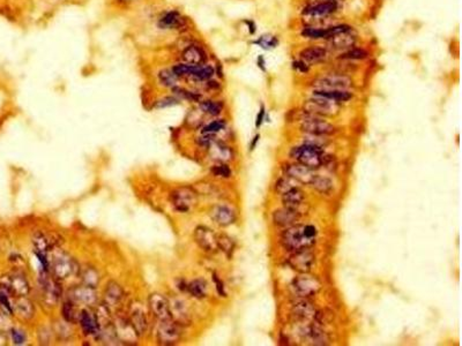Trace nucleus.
Wrapping results in <instances>:
<instances>
[{
  "instance_id": "1",
  "label": "nucleus",
  "mask_w": 462,
  "mask_h": 346,
  "mask_svg": "<svg viewBox=\"0 0 462 346\" xmlns=\"http://www.w3.org/2000/svg\"><path fill=\"white\" fill-rule=\"evenodd\" d=\"M305 225H292L287 228L282 233L281 242L286 250L298 252L309 250L315 243V238H310L305 234Z\"/></svg>"
},
{
  "instance_id": "2",
  "label": "nucleus",
  "mask_w": 462,
  "mask_h": 346,
  "mask_svg": "<svg viewBox=\"0 0 462 346\" xmlns=\"http://www.w3.org/2000/svg\"><path fill=\"white\" fill-rule=\"evenodd\" d=\"M291 157L297 159L299 164L311 168V170L319 168L326 163V157L324 155V148L306 143L301 145V147L292 149Z\"/></svg>"
},
{
  "instance_id": "3",
  "label": "nucleus",
  "mask_w": 462,
  "mask_h": 346,
  "mask_svg": "<svg viewBox=\"0 0 462 346\" xmlns=\"http://www.w3.org/2000/svg\"><path fill=\"white\" fill-rule=\"evenodd\" d=\"M340 106L337 102L324 98L320 96H313L304 103V112L315 115V117H332L339 112Z\"/></svg>"
},
{
  "instance_id": "4",
  "label": "nucleus",
  "mask_w": 462,
  "mask_h": 346,
  "mask_svg": "<svg viewBox=\"0 0 462 346\" xmlns=\"http://www.w3.org/2000/svg\"><path fill=\"white\" fill-rule=\"evenodd\" d=\"M0 288L8 294L14 296H24L29 293L30 286L26 276L22 273L15 271L0 279Z\"/></svg>"
},
{
  "instance_id": "5",
  "label": "nucleus",
  "mask_w": 462,
  "mask_h": 346,
  "mask_svg": "<svg viewBox=\"0 0 462 346\" xmlns=\"http://www.w3.org/2000/svg\"><path fill=\"white\" fill-rule=\"evenodd\" d=\"M170 203L173 209L178 212H189L197 205L198 196L195 190L191 187H179L170 193Z\"/></svg>"
},
{
  "instance_id": "6",
  "label": "nucleus",
  "mask_w": 462,
  "mask_h": 346,
  "mask_svg": "<svg viewBox=\"0 0 462 346\" xmlns=\"http://www.w3.org/2000/svg\"><path fill=\"white\" fill-rule=\"evenodd\" d=\"M291 287L296 295H298L299 298L306 299L315 295L320 291L321 283L313 276H310L308 274H302L301 276L296 277L292 281Z\"/></svg>"
},
{
  "instance_id": "7",
  "label": "nucleus",
  "mask_w": 462,
  "mask_h": 346,
  "mask_svg": "<svg viewBox=\"0 0 462 346\" xmlns=\"http://www.w3.org/2000/svg\"><path fill=\"white\" fill-rule=\"evenodd\" d=\"M306 117L303 119L301 128L309 135H320L326 136L335 133V127L331 125L330 122L324 121L320 117H315L305 113Z\"/></svg>"
},
{
  "instance_id": "8",
  "label": "nucleus",
  "mask_w": 462,
  "mask_h": 346,
  "mask_svg": "<svg viewBox=\"0 0 462 346\" xmlns=\"http://www.w3.org/2000/svg\"><path fill=\"white\" fill-rule=\"evenodd\" d=\"M181 338V328L179 323L171 320L161 321L157 329V341L161 345H175Z\"/></svg>"
},
{
  "instance_id": "9",
  "label": "nucleus",
  "mask_w": 462,
  "mask_h": 346,
  "mask_svg": "<svg viewBox=\"0 0 462 346\" xmlns=\"http://www.w3.org/2000/svg\"><path fill=\"white\" fill-rule=\"evenodd\" d=\"M75 262L72 257L64 252H57L51 261L53 276L58 279H66L74 273Z\"/></svg>"
},
{
  "instance_id": "10",
  "label": "nucleus",
  "mask_w": 462,
  "mask_h": 346,
  "mask_svg": "<svg viewBox=\"0 0 462 346\" xmlns=\"http://www.w3.org/2000/svg\"><path fill=\"white\" fill-rule=\"evenodd\" d=\"M314 262L315 256L309 250L294 252V254L288 260L289 265L299 274H309L314 265Z\"/></svg>"
},
{
  "instance_id": "11",
  "label": "nucleus",
  "mask_w": 462,
  "mask_h": 346,
  "mask_svg": "<svg viewBox=\"0 0 462 346\" xmlns=\"http://www.w3.org/2000/svg\"><path fill=\"white\" fill-rule=\"evenodd\" d=\"M148 307L150 313L159 321L171 320L170 303L161 293H152L148 298Z\"/></svg>"
},
{
  "instance_id": "12",
  "label": "nucleus",
  "mask_w": 462,
  "mask_h": 346,
  "mask_svg": "<svg viewBox=\"0 0 462 346\" xmlns=\"http://www.w3.org/2000/svg\"><path fill=\"white\" fill-rule=\"evenodd\" d=\"M352 80L343 75H327L313 81L315 89L326 90H346L352 87Z\"/></svg>"
},
{
  "instance_id": "13",
  "label": "nucleus",
  "mask_w": 462,
  "mask_h": 346,
  "mask_svg": "<svg viewBox=\"0 0 462 346\" xmlns=\"http://www.w3.org/2000/svg\"><path fill=\"white\" fill-rule=\"evenodd\" d=\"M41 288H42V298L43 301L48 306H55L61 295V288L59 283L56 279L47 276V273H44L41 277Z\"/></svg>"
},
{
  "instance_id": "14",
  "label": "nucleus",
  "mask_w": 462,
  "mask_h": 346,
  "mask_svg": "<svg viewBox=\"0 0 462 346\" xmlns=\"http://www.w3.org/2000/svg\"><path fill=\"white\" fill-rule=\"evenodd\" d=\"M68 298L77 305H86L90 306L94 305L97 300L95 288L89 287L87 285H78L73 286L68 290Z\"/></svg>"
},
{
  "instance_id": "15",
  "label": "nucleus",
  "mask_w": 462,
  "mask_h": 346,
  "mask_svg": "<svg viewBox=\"0 0 462 346\" xmlns=\"http://www.w3.org/2000/svg\"><path fill=\"white\" fill-rule=\"evenodd\" d=\"M283 172L286 176L302 184L311 185L315 178L313 170L302 165V164H287L283 166Z\"/></svg>"
},
{
  "instance_id": "16",
  "label": "nucleus",
  "mask_w": 462,
  "mask_h": 346,
  "mask_svg": "<svg viewBox=\"0 0 462 346\" xmlns=\"http://www.w3.org/2000/svg\"><path fill=\"white\" fill-rule=\"evenodd\" d=\"M194 240L203 251L215 252L217 250V236L207 226H198L195 229Z\"/></svg>"
},
{
  "instance_id": "17",
  "label": "nucleus",
  "mask_w": 462,
  "mask_h": 346,
  "mask_svg": "<svg viewBox=\"0 0 462 346\" xmlns=\"http://www.w3.org/2000/svg\"><path fill=\"white\" fill-rule=\"evenodd\" d=\"M128 320H130V323L132 325L137 337H142L146 332H147L148 320L147 315H146V312L145 309L142 308V306L136 305L135 303L131 306Z\"/></svg>"
},
{
  "instance_id": "18",
  "label": "nucleus",
  "mask_w": 462,
  "mask_h": 346,
  "mask_svg": "<svg viewBox=\"0 0 462 346\" xmlns=\"http://www.w3.org/2000/svg\"><path fill=\"white\" fill-rule=\"evenodd\" d=\"M181 63L193 65V66H201L207 63V53L201 46L191 44L188 47H185L180 55Z\"/></svg>"
},
{
  "instance_id": "19",
  "label": "nucleus",
  "mask_w": 462,
  "mask_h": 346,
  "mask_svg": "<svg viewBox=\"0 0 462 346\" xmlns=\"http://www.w3.org/2000/svg\"><path fill=\"white\" fill-rule=\"evenodd\" d=\"M80 326L86 335H97L100 334V323L97 320V315L90 308H84L80 312L79 317Z\"/></svg>"
},
{
  "instance_id": "20",
  "label": "nucleus",
  "mask_w": 462,
  "mask_h": 346,
  "mask_svg": "<svg viewBox=\"0 0 462 346\" xmlns=\"http://www.w3.org/2000/svg\"><path fill=\"white\" fill-rule=\"evenodd\" d=\"M211 218L220 226H229L236 220V214L226 206H214L210 211Z\"/></svg>"
},
{
  "instance_id": "21",
  "label": "nucleus",
  "mask_w": 462,
  "mask_h": 346,
  "mask_svg": "<svg viewBox=\"0 0 462 346\" xmlns=\"http://www.w3.org/2000/svg\"><path fill=\"white\" fill-rule=\"evenodd\" d=\"M186 24V21L178 11L172 10L166 12L158 20L157 26L159 29L171 30V29H180L181 27Z\"/></svg>"
},
{
  "instance_id": "22",
  "label": "nucleus",
  "mask_w": 462,
  "mask_h": 346,
  "mask_svg": "<svg viewBox=\"0 0 462 346\" xmlns=\"http://www.w3.org/2000/svg\"><path fill=\"white\" fill-rule=\"evenodd\" d=\"M104 305L106 307H115L124 298V290L118 283L109 282L104 288Z\"/></svg>"
},
{
  "instance_id": "23",
  "label": "nucleus",
  "mask_w": 462,
  "mask_h": 346,
  "mask_svg": "<svg viewBox=\"0 0 462 346\" xmlns=\"http://www.w3.org/2000/svg\"><path fill=\"white\" fill-rule=\"evenodd\" d=\"M304 193L298 187H295L287 193L283 194L282 201L283 206L287 209H290L295 212H299V208L303 206L304 202Z\"/></svg>"
},
{
  "instance_id": "24",
  "label": "nucleus",
  "mask_w": 462,
  "mask_h": 346,
  "mask_svg": "<svg viewBox=\"0 0 462 346\" xmlns=\"http://www.w3.org/2000/svg\"><path fill=\"white\" fill-rule=\"evenodd\" d=\"M303 335L304 338L310 341V344L312 345H327L328 344V337L325 334V331H322L320 328L315 327L313 325L306 326L303 328V330L301 332Z\"/></svg>"
},
{
  "instance_id": "25",
  "label": "nucleus",
  "mask_w": 462,
  "mask_h": 346,
  "mask_svg": "<svg viewBox=\"0 0 462 346\" xmlns=\"http://www.w3.org/2000/svg\"><path fill=\"white\" fill-rule=\"evenodd\" d=\"M336 10H337L336 0H328V2L315 4V5L306 8L304 14L312 17H321L332 14V13H334Z\"/></svg>"
},
{
  "instance_id": "26",
  "label": "nucleus",
  "mask_w": 462,
  "mask_h": 346,
  "mask_svg": "<svg viewBox=\"0 0 462 346\" xmlns=\"http://www.w3.org/2000/svg\"><path fill=\"white\" fill-rule=\"evenodd\" d=\"M328 57V52L325 47L320 46H311L306 47L301 51V58L304 63L308 64H319L321 61L326 60Z\"/></svg>"
},
{
  "instance_id": "27",
  "label": "nucleus",
  "mask_w": 462,
  "mask_h": 346,
  "mask_svg": "<svg viewBox=\"0 0 462 346\" xmlns=\"http://www.w3.org/2000/svg\"><path fill=\"white\" fill-rule=\"evenodd\" d=\"M352 32V30H350ZM350 32L334 35L330 39V45L334 50H350L356 43V37L350 34Z\"/></svg>"
},
{
  "instance_id": "28",
  "label": "nucleus",
  "mask_w": 462,
  "mask_h": 346,
  "mask_svg": "<svg viewBox=\"0 0 462 346\" xmlns=\"http://www.w3.org/2000/svg\"><path fill=\"white\" fill-rule=\"evenodd\" d=\"M292 314L295 315L299 320H311L315 316V308L312 306V304L309 303L308 300H304L302 298L301 300H297L296 303L292 305Z\"/></svg>"
},
{
  "instance_id": "29",
  "label": "nucleus",
  "mask_w": 462,
  "mask_h": 346,
  "mask_svg": "<svg viewBox=\"0 0 462 346\" xmlns=\"http://www.w3.org/2000/svg\"><path fill=\"white\" fill-rule=\"evenodd\" d=\"M297 219H298V212L287 209V208L279 209L273 214L274 224L281 226V228H289V226H292L296 223Z\"/></svg>"
},
{
  "instance_id": "30",
  "label": "nucleus",
  "mask_w": 462,
  "mask_h": 346,
  "mask_svg": "<svg viewBox=\"0 0 462 346\" xmlns=\"http://www.w3.org/2000/svg\"><path fill=\"white\" fill-rule=\"evenodd\" d=\"M15 312L24 320H30L35 314V307L32 301L24 296H15Z\"/></svg>"
},
{
  "instance_id": "31",
  "label": "nucleus",
  "mask_w": 462,
  "mask_h": 346,
  "mask_svg": "<svg viewBox=\"0 0 462 346\" xmlns=\"http://www.w3.org/2000/svg\"><path fill=\"white\" fill-rule=\"evenodd\" d=\"M210 150V155L213 159L219 162H228L233 158V152L229 147H226L225 144L217 142L216 140L208 147Z\"/></svg>"
},
{
  "instance_id": "32",
  "label": "nucleus",
  "mask_w": 462,
  "mask_h": 346,
  "mask_svg": "<svg viewBox=\"0 0 462 346\" xmlns=\"http://www.w3.org/2000/svg\"><path fill=\"white\" fill-rule=\"evenodd\" d=\"M170 312L172 320L179 323V325H185L190 320L188 308H186L183 301L175 300L172 304H170Z\"/></svg>"
},
{
  "instance_id": "33",
  "label": "nucleus",
  "mask_w": 462,
  "mask_h": 346,
  "mask_svg": "<svg viewBox=\"0 0 462 346\" xmlns=\"http://www.w3.org/2000/svg\"><path fill=\"white\" fill-rule=\"evenodd\" d=\"M313 96H320L324 97V98L334 102H346L353 97V95L346 90H326V89H314Z\"/></svg>"
},
{
  "instance_id": "34",
  "label": "nucleus",
  "mask_w": 462,
  "mask_h": 346,
  "mask_svg": "<svg viewBox=\"0 0 462 346\" xmlns=\"http://www.w3.org/2000/svg\"><path fill=\"white\" fill-rule=\"evenodd\" d=\"M79 271L83 285L95 288L100 284V274L95 268L87 265V267L82 268L81 270L79 269Z\"/></svg>"
},
{
  "instance_id": "35",
  "label": "nucleus",
  "mask_w": 462,
  "mask_h": 346,
  "mask_svg": "<svg viewBox=\"0 0 462 346\" xmlns=\"http://www.w3.org/2000/svg\"><path fill=\"white\" fill-rule=\"evenodd\" d=\"M61 314H63L64 320L67 323H77L79 321L80 313L77 309V304L73 303L72 300L65 301L63 309H61Z\"/></svg>"
},
{
  "instance_id": "36",
  "label": "nucleus",
  "mask_w": 462,
  "mask_h": 346,
  "mask_svg": "<svg viewBox=\"0 0 462 346\" xmlns=\"http://www.w3.org/2000/svg\"><path fill=\"white\" fill-rule=\"evenodd\" d=\"M194 298L202 299L207 295V283L203 279H194V281L188 284V290Z\"/></svg>"
},
{
  "instance_id": "37",
  "label": "nucleus",
  "mask_w": 462,
  "mask_h": 346,
  "mask_svg": "<svg viewBox=\"0 0 462 346\" xmlns=\"http://www.w3.org/2000/svg\"><path fill=\"white\" fill-rule=\"evenodd\" d=\"M215 74V69L213 66L210 65H201V66H195L192 75L190 78H193L198 81H208L213 78V75Z\"/></svg>"
},
{
  "instance_id": "38",
  "label": "nucleus",
  "mask_w": 462,
  "mask_h": 346,
  "mask_svg": "<svg viewBox=\"0 0 462 346\" xmlns=\"http://www.w3.org/2000/svg\"><path fill=\"white\" fill-rule=\"evenodd\" d=\"M158 78V82L162 84L163 87L167 88H173L175 86H177V82H178V78L173 74L171 68H164L161 69L157 74Z\"/></svg>"
},
{
  "instance_id": "39",
  "label": "nucleus",
  "mask_w": 462,
  "mask_h": 346,
  "mask_svg": "<svg viewBox=\"0 0 462 346\" xmlns=\"http://www.w3.org/2000/svg\"><path fill=\"white\" fill-rule=\"evenodd\" d=\"M200 110H201V112L210 115H219L223 110V104L217 101H203L200 102Z\"/></svg>"
},
{
  "instance_id": "40",
  "label": "nucleus",
  "mask_w": 462,
  "mask_h": 346,
  "mask_svg": "<svg viewBox=\"0 0 462 346\" xmlns=\"http://www.w3.org/2000/svg\"><path fill=\"white\" fill-rule=\"evenodd\" d=\"M173 95L176 97H178L179 100H186L190 102H200L201 101V95L197 94V92L191 91L185 89V88H180L178 86H175L173 88H171Z\"/></svg>"
},
{
  "instance_id": "41",
  "label": "nucleus",
  "mask_w": 462,
  "mask_h": 346,
  "mask_svg": "<svg viewBox=\"0 0 462 346\" xmlns=\"http://www.w3.org/2000/svg\"><path fill=\"white\" fill-rule=\"evenodd\" d=\"M217 248H220L226 256L231 257L235 251V242L233 239L225 236V234H220V236H217Z\"/></svg>"
},
{
  "instance_id": "42",
  "label": "nucleus",
  "mask_w": 462,
  "mask_h": 346,
  "mask_svg": "<svg viewBox=\"0 0 462 346\" xmlns=\"http://www.w3.org/2000/svg\"><path fill=\"white\" fill-rule=\"evenodd\" d=\"M295 187H297V181L288 176H284V177H282V178H280L276 181V184H275V190H276V193L282 194V195L284 193H287L288 190H290Z\"/></svg>"
},
{
  "instance_id": "43",
  "label": "nucleus",
  "mask_w": 462,
  "mask_h": 346,
  "mask_svg": "<svg viewBox=\"0 0 462 346\" xmlns=\"http://www.w3.org/2000/svg\"><path fill=\"white\" fill-rule=\"evenodd\" d=\"M33 243L35 247V253H42V254H47L50 251V241L48 240L45 236L42 233L35 234L33 238Z\"/></svg>"
},
{
  "instance_id": "44",
  "label": "nucleus",
  "mask_w": 462,
  "mask_h": 346,
  "mask_svg": "<svg viewBox=\"0 0 462 346\" xmlns=\"http://www.w3.org/2000/svg\"><path fill=\"white\" fill-rule=\"evenodd\" d=\"M311 186H312L313 188L317 189L318 192L328 193L333 188V183H332V180H330V179L315 176V178L313 179Z\"/></svg>"
},
{
  "instance_id": "45",
  "label": "nucleus",
  "mask_w": 462,
  "mask_h": 346,
  "mask_svg": "<svg viewBox=\"0 0 462 346\" xmlns=\"http://www.w3.org/2000/svg\"><path fill=\"white\" fill-rule=\"evenodd\" d=\"M367 52L363 48H350L344 53L341 55V59H348V60H359V59H365L367 57Z\"/></svg>"
},
{
  "instance_id": "46",
  "label": "nucleus",
  "mask_w": 462,
  "mask_h": 346,
  "mask_svg": "<svg viewBox=\"0 0 462 346\" xmlns=\"http://www.w3.org/2000/svg\"><path fill=\"white\" fill-rule=\"evenodd\" d=\"M225 121L224 120H215L208 123L202 128V134H215V133L224 130Z\"/></svg>"
},
{
  "instance_id": "47",
  "label": "nucleus",
  "mask_w": 462,
  "mask_h": 346,
  "mask_svg": "<svg viewBox=\"0 0 462 346\" xmlns=\"http://www.w3.org/2000/svg\"><path fill=\"white\" fill-rule=\"evenodd\" d=\"M179 98L176 96H167L163 97V98L158 100L156 103H155V108L156 109H163V108H169V106H175L177 104H179Z\"/></svg>"
},
{
  "instance_id": "48",
  "label": "nucleus",
  "mask_w": 462,
  "mask_h": 346,
  "mask_svg": "<svg viewBox=\"0 0 462 346\" xmlns=\"http://www.w3.org/2000/svg\"><path fill=\"white\" fill-rule=\"evenodd\" d=\"M256 44H258V45H260L261 47H264V48H270V47L276 46L278 44H279V41H278L276 37L267 36V35H264V36H261L259 39H258V41L256 42Z\"/></svg>"
},
{
  "instance_id": "49",
  "label": "nucleus",
  "mask_w": 462,
  "mask_h": 346,
  "mask_svg": "<svg viewBox=\"0 0 462 346\" xmlns=\"http://www.w3.org/2000/svg\"><path fill=\"white\" fill-rule=\"evenodd\" d=\"M10 331H11L13 343H14L15 345H24V344H26L27 336L25 334V331H22L20 329H16V328H11Z\"/></svg>"
},
{
  "instance_id": "50",
  "label": "nucleus",
  "mask_w": 462,
  "mask_h": 346,
  "mask_svg": "<svg viewBox=\"0 0 462 346\" xmlns=\"http://www.w3.org/2000/svg\"><path fill=\"white\" fill-rule=\"evenodd\" d=\"M212 173L216 177H222V178H229L231 176V170L228 165L225 164H220L212 168Z\"/></svg>"
},
{
  "instance_id": "51",
  "label": "nucleus",
  "mask_w": 462,
  "mask_h": 346,
  "mask_svg": "<svg viewBox=\"0 0 462 346\" xmlns=\"http://www.w3.org/2000/svg\"><path fill=\"white\" fill-rule=\"evenodd\" d=\"M8 330H11L10 317H8L7 312L0 309V331L6 332Z\"/></svg>"
},
{
  "instance_id": "52",
  "label": "nucleus",
  "mask_w": 462,
  "mask_h": 346,
  "mask_svg": "<svg viewBox=\"0 0 462 346\" xmlns=\"http://www.w3.org/2000/svg\"><path fill=\"white\" fill-rule=\"evenodd\" d=\"M0 305L5 308V310L8 314L13 313V307L10 303V300H8V298H7V293L6 292H4L3 290L0 291Z\"/></svg>"
},
{
  "instance_id": "53",
  "label": "nucleus",
  "mask_w": 462,
  "mask_h": 346,
  "mask_svg": "<svg viewBox=\"0 0 462 346\" xmlns=\"http://www.w3.org/2000/svg\"><path fill=\"white\" fill-rule=\"evenodd\" d=\"M213 279H214V282H215V284H216L217 293H219L221 296H225V291H224L223 283H222V282L220 281V278L217 277L216 275H214V276H213Z\"/></svg>"
},
{
  "instance_id": "54",
  "label": "nucleus",
  "mask_w": 462,
  "mask_h": 346,
  "mask_svg": "<svg viewBox=\"0 0 462 346\" xmlns=\"http://www.w3.org/2000/svg\"><path fill=\"white\" fill-rule=\"evenodd\" d=\"M265 113H266L265 112V106L261 105V109L259 111V113H258V115H257V120H256V127L257 128H259L261 126V123H263L264 119H265Z\"/></svg>"
},
{
  "instance_id": "55",
  "label": "nucleus",
  "mask_w": 462,
  "mask_h": 346,
  "mask_svg": "<svg viewBox=\"0 0 462 346\" xmlns=\"http://www.w3.org/2000/svg\"><path fill=\"white\" fill-rule=\"evenodd\" d=\"M304 230H305V234L308 237H310V238L317 237V229H315L313 225H305Z\"/></svg>"
},
{
  "instance_id": "56",
  "label": "nucleus",
  "mask_w": 462,
  "mask_h": 346,
  "mask_svg": "<svg viewBox=\"0 0 462 346\" xmlns=\"http://www.w3.org/2000/svg\"><path fill=\"white\" fill-rule=\"evenodd\" d=\"M295 67H296L297 69H299L302 73H308V72H309V66L306 65V63H304L303 60L296 61V63H295Z\"/></svg>"
},
{
  "instance_id": "57",
  "label": "nucleus",
  "mask_w": 462,
  "mask_h": 346,
  "mask_svg": "<svg viewBox=\"0 0 462 346\" xmlns=\"http://www.w3.org/2000/svg\"><path fill=\"white\" fill-rule=\"evenodd\" d=\"M258 67H260L261 69L264 70V72L266 70V68H265V60H264L263 57L258 58Z\"/></svg>"
},
{
  "instance_id": "58",
  "label": "nucleus",
  "mask_w": 462,
  "mask_h": 346,
  "mask_svg": "<svg viewBox=\"0 0 462 346\" xmlns=\"http://www.w3.org/2000/svg\"><path fill=\"white\" fill-rule=\"evenodd\" d=\"M259 139H260V135H256L255 136V140L252 141V143H251V150H253L256 148V144H257V142L259 141Z\"/></svg>"
},
{
  "instance_id": "59",
  "label": "nucleus",
  "mask_w": 462,
  "mask_h": 346,
  "mask_svg": "<svg viewBox=\"0 0 462 346\" xmlns=\"http://www.w3.org/2000/svg\"><path fill=\"white\" fill-rule=\"evenodd\" d=\"M117 2L119 4H123V5H128V4L135 2V0H117Z\"/></svg>"
}]
</instances>
